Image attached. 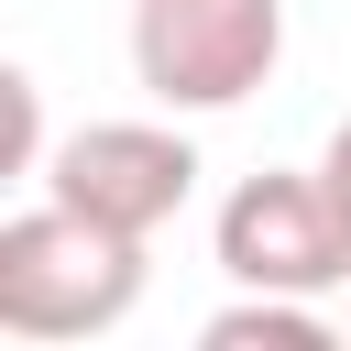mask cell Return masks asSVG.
Masks as SVG:
<instances>
[{
	"label": "cell",
	"instance_id": "3",
	"mask_svg": "<svg viewBox=\"0 0 351 351\" xmlns=\"http://www.w3.org/2000/svg\"><path fill=\"white\" fill-rule=\"evenodd\" d=\"M219 274L230 285H263V296H340L351 285V219L329 197V176L307 165H263L219 197Z\"/></svg>",
	"mask_w": 351,
	"mask_h": 351
},
{
	"label": "cell",
	"instance_id": "2",
	"mask_svg": "<svg viewBox=\"0 0 351 351\" xmlns=\"http://www.w3.org/2000/svg\"><path fill=\"white\" fill-rule=\"evenodd\" d=\"M285 66V0H143L132 77L154 110H241Z\"/></svg>",
	"mask_w": 351,
	"mask_h": 351
},
{
	"label": "cell",
	"instance_id": "6",
	"mask_svg": "<svg viewBox=\"0 0 351 351\" xmlns=\"http://www.w3.org/2000/svg\"><path fill=\"white\" fill-rule=\"evenodd\" d=\"M0 110H11V176H44V121H33V77H0Z\"/></svg>",
	"mask_w": 351,
	"mask_h": 351
},
{
	"label": "cell",
	"instance_id": "7",
	"mask_svg": "<svg viewBox=\"0 0 351 351\" xmlns=\"http://www.w3.org/2000/svg\"><path fill=\"white\" fill-rule=\"evenodd\" d=\"M318 176H329V197H340V219H351V121L329 132V154H318Z\"/></svg>",
	"mask_w": 351,
	"mask_h": 351
},
{
	"label": "cell",
	"instance_id": "5",
	"mask_svg": "<svg viewBox=\"0 0 351 351\" xmlns=\"http://www.w3.org/2000/svg\"><path fill=\"white\" fill-rule=\"evenodd\" d=\"M197 340H208V351H329V318H318V296H263V285H241Z\"/></svg>",
	"mask_w": 351,
	"mask_h": 351
},
{
	"label": "cell",
	"instance_id": "4",
	"mask_svg": "<svg viewBox=\"0 0 351 351\" xmlns=\"http://www.w3.org/2000/svg\"><path fill=\"white\" fill-rule=\"evenodd\" d=\"M44 197H66V208L154 241V230L197 197V143L165 132V121H88V132H66V143L44 154Z\"/></svg>",
	"mask_w": 351,
	"mask_h": 351
},
{
	"label": "cell",
	"instance_id": "1",
	"mask_svg": "<svg viewBox=\"0 0 351 351\" xmlns=\"http://www.w3.org/2000/svg\"><path fill=\"white\" fill-rule=\"evenodd\" d=\"M143 307V230H110L66 197L0 219V329L11 340H99Z\"/></svg>",
	"mask_w": 351,
	"mask_h": 351
}]
</instances>
